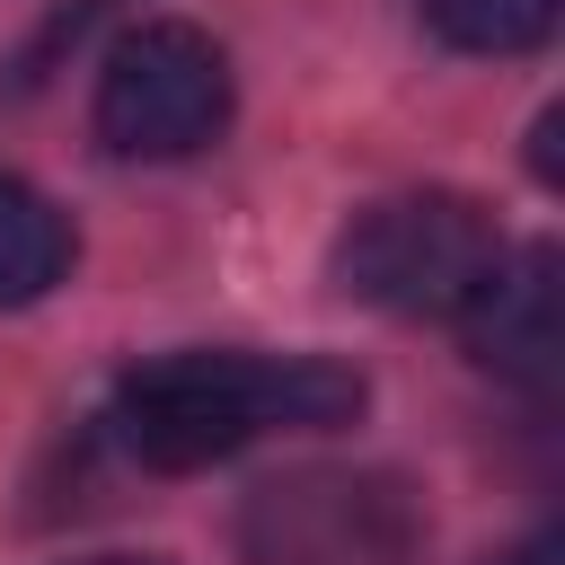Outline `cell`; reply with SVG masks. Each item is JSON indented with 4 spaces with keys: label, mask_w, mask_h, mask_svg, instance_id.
Returning <instances> with one entry per match:
<instances>
[{
    "label": "cell",
    "mask_w": 565,
    "mask_h": 565,
    "mask_svg": "<svg viewBox=\"0 0 565 565\" xmlns=\"http://www.w3.org/2000/svg\"><path fill=\"white\" fill-rule=\"evenodd\" d=\"M362 415V380L327 353H159V362H132L115 380V441L159 468V477H194V468H221L238 459L247 441L265 433H327V424H353Z\"/></svg>",
    "instance_id": "cell-1"
},
{
    "label": "cell",
    "mask_w": 565,
    "mask_h": 565,
    "mask_svg": "<svg viewBox=\"0 0 565 565\" xmlns=\"http://www.w3.org/2000/svg\"><path fill=\"white\" fill-rule=\"evenodd\" d=\"M503 265L494 212L468 194H388L371 212H353V230L335 238V282L388 318H459L477 300V282Z\"/></svg>",
    "instance_id": "cell-2"
},
{
    "label": "cell",
    "mask_w": 565,
    "mask_h": 565,
    "mask_svg": "<svg viewBox=\"0 0 565 565\" xmlns=\"http://www.w3.org/2000/svg\"><path fill=\"white\" fill-rule=\"evenodd\" d=\"M424 503L380 468H291L238 503L247 565H415Z\"/></svg>",
    "instance_id": "cell-3"
},
{
    "label": "cell",
    "mask_w": 565,
    "mask_h": 565,
    "mask_svg": "<svg viewBox=\"0 0 565 565\" xmlns=\"http://www.w3.org/2000/svg\"><path fill=\"white\" fill-rule=\"evenodd\" d=\"M230 132V53L185 26V18H150L132 26L106 71H97V141L115 159H194Z\"/></svg>",
    "instance_id": "cell-4"
},
{
    "label": "cell",
    "mask_w": 565,
    "mask_h": 565,
    "mask_svg": "<svg viewBox=\"0 0 565 565\" xmlns=\"http://www.w3.org/2000/svg\"><path fill=\"white\" fill-rule=\"evenodd\" d=\"M556 274H565L556 247H521L459 309V335H468L477 371H494V380H512L530 397H547L556 371H565V282Z\"/></svg>",
    "instance_id": "cell-5"
},
{
    "label": "cell",
    "mask_w": 565,
    "mask_h": 565,
    "mask_svg": "<svg viewBox=\"0 0 565 565\" xmlns=\"http://www.w3.org/2000/svg\"><path fill=\"white\" fill-rule=\"evenodd\" d=\"M71 274V221L53 194H35L26 177H0V309L44 300Z\"/></svg>",
    "instance_id": "cell-6"
},
{
    "label": "cell",
    "mask_w": 565,
    "mask_h": 565,
    "mask_svg": "<svg viewBox=\"0 0 565 565\" xmlns=\"http://www.w3.org/2000/svg\"><path fill=\"white\" fill-rule=\"evenodd\" d=\"M565 0H415V18L450 44V53H539L556 35Z\"/></svg>",
    "instance_id": "cell-7"
},
{
    "label": "cell",
    "mask_w": 565,
    "mask_h": 565,
    "mask_svg": "<svg viewBox=\"0 0 565 565\" xmlns=\"http://www.w3.org/2000/svg\"><path fill=\"white\" fill-rule=\"evenodd\" d=\"M512 565H556V539H539V547H521Z\"/></svg>",
    "instance_id": "cell-8"
},
{
    "label": "cell",
    "mask_w": 565,
    "mask_h": 565,
    "mask_svg": "<svg viewBox=\"0 0 565 565\" xmlns=\"http://www.w3.org/2000/svg\"><path fill=\"white\" fill-rule=\"evenodd\" d=\"M88 565H159V556H88Z\"/></svg>",
    "instance_id": "cell-9"
}]
</instances>
